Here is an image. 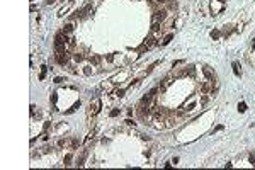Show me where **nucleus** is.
I'll use <instances>...</instances> for the list:
<instances>
[{
  "instance_id": "obj_1",
  "label": "nucleus",
  "mask_w": 255,
  "mask_h": 170,
  "mask_svg": "<svg viewBox=\"0 0 255 170\" xmlns=\"http://www.w3.org/2000/svg\"><path fill=\"white\" fill-rule=\"evenodd\" d=\"M70 58H71L70 51H60V53H54V60H56V63H58V65H61V66L68 65V63H70Z\"/></svg>"
},
{
  "instance_id": "obj_2",
  "label": "nucleus",
  "mask_w": 255,
  "mask_h": 170,
  "mask_svg": "<svg viewBox=\"0 0 255 170\" xmlns=\"http://www.w3.org/2000/svg\"><path fill=\"white\" fill-rule=\"evenodd\" d=\"M99 109H101V100H95L94 104H90V107H89V117L95 116L97 112H99Z\"/></svg>"
},
{
  "instance_id": "obj_3",
  "label": "nucleus",
  "mask_w": 255,
  "mask_h": 170,
  "mask_svg": "<svg viewBox=\"0 0 255 170\" xmlns=\"http://www.w3.org/2000/svg\"><path fill=\"white\" fill-rule=\"evenodd\" d=\"M202 71H204V75L208 77V80H211V82H216V75H214V71L206 65V66H202Z\"/></svg>"
},
{
  "instance_id": "obj_4",
  "label": "nucleus",
  "mask_w": 255,
  "mask_h": 170,
  "mask_svg": "<svg viewBox=\"0 0 255 170\" xmlns=\"http://www.w3.org/2000/svg\"><path fill=\"white\" fill-rule=\"evenodd\" d=\"M61 31H63L65 34H70V32H73V24H71V22H68V24H65Z\"/></svg>"
},
{
  "instance_id": "obj_5",
  "label": "nucleus",
  "mask_w": 255,
  "mask_h": 170,
  "mask_svg": "<svg viewBox=\"0 0 255 170\" xmlns=\"http://www.w3.org/2000/svg\"><path fill=\"white\" fill-rule=\"evenodd\" d=\"M90 63L99 65V63H101V56H99V54H92V56H90Z\"/></svg>"
},
{
  "instance_id": "obj_6",
  "label": "nucleus",
  "mask_w": 255,
  "mask_h": 170,
  "mask_svg": "<svg viewBox=\"0 0 255 170\" xmlns=\"http://www.w3.org/2000/svg\"><path fill=\"white\" fill-rule=\"evenodd\" d=\"M85 157H87V152H83V153H82V157L77 160V165H78V167H82V165H83V162H85Z\"/></svg>"
},
{
  "instance_id": "obj_7",
  "label": "nucleus",
  "mask_w": 255,
  "mask_h": 170,
  "mask_svg": "<svg viewBox=\"0 0 255 170\" xmlns=\"http://www.w3.org/2000/svg\"><path fill=\"white\" fill-rule=\"evenodd\" d=\"M73 60H75L77 63H78V61H82V60H83V54H82V53H78V51H77V53H73Z\"/></svg>"
},
{
  "instance_id": "obj_8",
  "label": "nucleus",
  "mask_w": 255,
  "mask_h": 170,
  "mask_svg": "<svg viewBox=\"0 0 255 170\" xmlns=\"http://www.w3.org/2000/svg\"><path fill=\"white\" fill-rule=\"evenodd\" d=\"M46 71H48V66H41V75H39V80H44V77H46Z\"/></svg>"
},
{
  "instance_id": "obj_9",
  "label": "nucleus",
  "mask_w": 255,
  "mask_h": 170,
  "mask_svg": "<svg viewBox=\"0 0 255 170\" xmlns=\"http://www.w3.org/2000/svg\"><path fill=\"white\" fill-rule=\"evenodd\" d=\"M172 37H173V34H172V32H170V34H167V36H165V39L162 41V44H163V46H165V44H168V43L172 41Z\"/></svg>"
},
{
  "instance_id": "obj_10",
  "label": "nucleus",
  "mask_w": 255,
  "mask_h": 170,
  "mask_svg": "<svg viewBox=\"0 0 255 170\" xmlns=\"http://www.w3.org/2000/svg\"><path fill=\"white\" fill-rule=\"evenodd\" d=\"M168 9H170V10L177 9V0H168Z\"/></svg>"
},
{
  "instance_id": "obj_11",
  "label": "nucleus",
  "mask_w": 255,
  "mask_h": 170,
  "mask_svg": "<svg viewBox=\"0 0 255 170\" xmlns=\"http://www.w3.org/2000/svg\"><path fill=\"white\" fill-rule=\"evenodd\" d=\"M233 73L237 75V77H240V75H242V73H240V68H238V63H237V61L233 63Z\"/></svg>"
},
{
  "instance_id": "obj_12",
  "label": "nucleus",
  "mask_w": 255,
  "mask_h": 170,
  "mask_svg": "<svg viewBox=\"0 0 255 170\" xmlns=\"http://www.w3.org/2000/svg\"><path fill=\"white\" fill-rule=\"evenodd\" d=\"M71 158H73V155H71V153H68V155L65 157V167H68V165H70V162H71Z\"/></svg>"
},
{
  "instance_id": "obj_13",
  "label": "nucleus",
  "mask_w": 255,
  "mask_h": 170,
  "mask_svg": "<svg viewBox=\"0 0 255 170\" xmlns=\"http://www.w3.org/2000/svg\"><path fill=\"white\" fill-rule=\"evenodd\" d=\"M238 111H240V112H245V111H247V104H245V102H240V104H238Z\"/></svg>"
},
{
  "instance_id": "obj_14",
  "label": "nucleus",
  "mask_w": 255,
  "mask_h": 170,
  "mask_svg": "<svg viewBox=\"0 0 255 170\" xmlns=\"http://www.w3.org/2000/svg\"><path fill=\"white\" fill-rule=\"evenodd\" d=\"M211 37H213V39H218V37H219V31H211Z\"/></svg>"
},
{
  "instance_id": "obj_15",
  "label": "nucleus",
  "mask_w": 255,
  "mask_h": 170,
  "mask_svg": "<svg viewBox=\"0 0 255 170\" xmlns=\"http://www.w3.org/2000/svg\"><path fill=\"white\" fill-rule=\"evenodd\" d=\"M116 95H117V97H123V95H124V88H121V90H117V92H116Z\"/></svg>"
},
{
  "instance_id": "obj_16",
  "label": "nucleus",
  "mask_w": 255,
  "mask_h": 170,
  "mask_svg": "<svg viewBox=\"0 0 255 170\" xmlns=\"http://www.w3.org/2000/svg\"><path fill=\"white\" fill-rule=\"evenodd\" d=\"M117 114H119V111H117V109H114V111H111V117H116Z\"/></svg>"
},
{
  "instance_id": "obj_17",
  "label": "nucleus",
  "mask_w": 255,
  "mask_h": 170,
  "mask_svg": "<svg viewBox=\"0 0 255 170\" xmlns=\"http://www.w3.org/2000/svg\"><path fill=\"white\" fill-rule=\"evenodd\" d=\"M54 82H56V83H61V82H63V78H61V77H56V78H54Z\"/></svg>"
},
{
  "instance_id": "obj_18",
  "label": "nucleus",
  "mask_w": 255,
  "mask_h": 170,
  "mask_svg": "<svg viewBox=\"0 0 255 170\" xmlns=\"http://www.w3.org/2000/svg\"><path fill=\"white\" fill-rule=\"evenodd\" d=\"M126 124H128V126H134V123H133L131 119H126Z\"/></svg>"
},
{
  "instance_id": "obj_19",
  "label": "nucleus",
  "mask_w": 255,
  "mask_h": 170,
  "mask_svg": "<svg viewBox=\"0 0 255 170\" xmlns=\"http://www.w3.org/2000/svg\"><path fill=\"white\" fill-rule=\"evenodd\" d=\"M250 162H252V163L255 165V155H250Z\"/></svg>"
},
{
  "instance_id": "obj_20",
  "label": "nucleus",
  "mask_w": 255,
  "mask_h": 170,
  "mask_svg": "<svg viewBox=\"0 0 255 170\" xmlns=\"http://www.w3.org/2000/svg\"><path fill=\"white\" fill-rule=\"evenodd\" d=\"M167 0H156V4H165Z\"/></svg>"
},
{
  "instance_id": "obj_21",
  "label": "nucleus",
  "mask_w": 255,
  "mask_h": 170,
  "mask_svg": "<svg viewBox=\"0 0 255 170\" xmlns=\"http://www.w3.org/2000/svg\"><path fill=\"white\" fill-rule=\"evenodd\" d=\"M46 2H48V4H54V2H56V0H46Z\"/></svg>"
},
{
  "instance_id": "obj_22",
  "label": "nucleus",
  "mask_w": 255,
  "mask_h": 170,
  "mask_svg": "<svg viewBox=\"0 0 255 170\" xmlns=\"http://www.w3.org/2000/svg\"><path fill=\"white\" fill-rule=\"evenodd\" d=\"M219 2H223V0H219Z\"/></svg>"
}]
</instances>
